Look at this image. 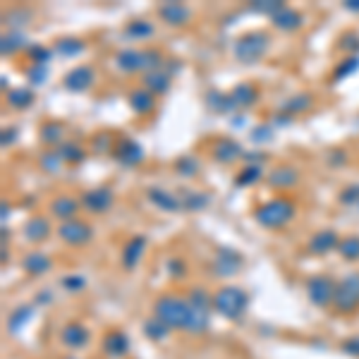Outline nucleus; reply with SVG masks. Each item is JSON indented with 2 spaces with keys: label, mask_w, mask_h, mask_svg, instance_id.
I'll return each mask as SVG.
<instances>
[{
  "label": "nucleus",
  "mask_w": 359,
  "mask_h": 359,
  "mask_svg": "<svg viewBox=\"0 0 359 359\" xmlns=\"http://www.w3.org/2000/svg\"><path fill=\"white\" fill-rule=\"evenodd\" d=\"M295 216H297V204L285 194L273 196L254 209V221L266 230H280L288 223H293Z\"/></svg>",
  "instance_id": "1"
},
{
  "label": "nucleus",
  "mask_w": 359,
  "mask_h": 359,
  "mask_svg": "<svg viewBox=\"0 0 359 359\" xmlns=\"http://www.w3.org/2000/svg\"><path fill=\"white\" fill-rule=\"evenodd\" d=\"M270 50V34L264 29H252L239 34L232 41V58L239 65H257L268 55Z\"/></svg>",
  "instance_id": "2"
},
{
  "label": "nucleus",
  "mask_w": 359,
  "mask_h": 359,
  "mask_svg": "<svg viewBox=\"0 0 359 359\" xmlns=\"http://www.w3.org/2000/svg\"><path fill=\"white\" fill-rule=\"evenodd\" d=\"M154 316L163 321L170 331H187L192 321V304L180 295H160L154 302Z\"/></svg>",
  "instance_id": "3"
},
{
  "label": "nucleus",
  "mask_w": 359,
  "mask_h": 359,
  "mask_svg": "<svg viewBox=\"0 0 359 359\" xmlns=\"http://www.w3.org/2000/svg\"><path fill=\"white\" fill-rule=\"evenodd\" d=\"M249 309V295L239 285H223L213 295V311L221 314L228 321H239L244 319Z\"/></svg>",
  "instance_id": "4"
},
{
  "label": "nucleus",
  "mask_w": 359,
  "mask_h": 359,
  "mask_svg": "<svg viewBox=\"0 0 359 359\" xmlns=\"http://www.w3.org/2000/svg\"><path fill=\"white\" fill-rule=\"evenodd\" d=\"M333 309L338 314H352V311L359 309V270H352L345 278L338 280Z\"/></svg>",
  "instance_id": "5"
},
{
  "label": "nucleus",
  "mask_w": 359,
  "mask_h": 359,
  "mask_svg": "<svg viewBox=\"0 0 359 359\" xmlns=\"http://www.w3.org/2000/svg\"><path fill=\"white\" fill-rule=\"evenodd\" d=\"M335 288L338 283L326 273H316L306 280V297L314 306L319 309H326V306H333V297H335Z\"/></svg>",
  "instance_id": "6"
},
{
  "label": "nucleus",
  "mask_w": 359,
  "mask_h": 359,
  "mask_svg": "<svg viewBox=\"0 0 359 359\" xmlns=\"http://www.w3.org/2000/svg\"><path fill=\"white\" fill-rule=\"evenodd\" d=\"M211 268L218 278H232L244 268V257L232 247H218L216 254H213Z\"/></svg>",
  "instance_id": "7"
},
{
  "label": "nucleus",
  "mask_w": 359,
  "mask_h": 359,
  "mask_svg": "<svg viewBox=\"0 0 359 359\" xmlns=\"http://www.w3.org/2000/svg\"><path fill=\"white\" fill-rule=\"evenodd\" d=\"M58 237L60 242H65L67 247H84L93 239V228L91 223L82 221V218H75V221H67L58 225Z\"/></svg>",
  "instance_id": "8"
},
{
  "label": "nucleus",
  "mask_w": 359,
  "mask_h": 359,
  "mask_svg": "<svg viewBox=\"0 0 359 359\" xmlns=\"http://www.w3.org/2000/svg\"><path fill=\"white\" fill-rule=\"evenodd\" d=\"M82 209L86 213H93V216H103L113 209L116 204V192L111 187H91V190L82 192Z\"/></svg>",
  "instance_id": "9"
},
{
  "label": "nucleus",
  "mask_w": 359,
  "mask_h": 359,
  "mask_svg": "<svg viewBox=\"0 0 359 359\" xmlns=\"http://www.w3.org/2000/svg\"><path fill=\"white\" fill-rule=\"evenodd\" d=\"M113 158H116L122 168H137V165H142L144 158H147V151H144V147L137 142V139L125 134V137H118Z\"/></svg>",
  "instance_id": "10"
},
{
  "label": "nucleus",
  "mask_w": 359,
  "mask_h": 359,
  "mask_svg": "<svg viewBox=\"0 0 359 359\" xmlns=\"http://www.w3.org/2000/svg\"><path fill=\"white\" fill-rule=\"evenodd\" d=\"M96 84V70L91 65H77L65 72L62 77V89L70 93H84Z\"/></svg>",
  "instance_id": "11"
},
{
  "label": "nucleus",
  "mask_w": 359,
  "mask_h": 359,
  "mask_svg": "<svg viewBox=\"0 0 359 359\" xmlns=\"http://www.w3.org/2000/svg\"><path fill=\"white\" fill-rule=\"evenodd\" d=\"M211 158L221 165H232L244 158V147L232 137H218L211 144Z\"/></svg>",
  "instance_id": "12"
},
{
  "label": "nucleus",
  "mask_w": 359,
  "mask_h": 359,
  "mask_svg": "<svg viewBox=\"0 0 359 359\" xmlns=\"http://www.w3.org/2000/svg\"><path fill=\"white\" fill-rule=\"evenodd\" d=\"M80 211H82V199H77L72 194H55L48 201V216L60 223L75 221Z\"/></svg>",
  "instance_id": "13"
},
{
  "label": "nucleus",
  "mask_w": 359,
  "mask_h": 359,
  "mask_svg": "<svg viewBox=\"0 0 359 359\" xmlns=\"http://www.w3.org/2000/svg\"><path fill=\"white\" fill-rule=\"evenodd\" d=\"M340 232L333 230V228H324V230H316L314 235L306 242V252L314 254V257H326L331 252H338V244H340Z\"/></svg>",
  "instance_id": "14"
},
{
  "label": "nucleus",
  "mask_w": 359,
  "mask_h": 359,
  "mask_svg": "<svg viewBox=\"0 0 359 359\" xmlns=\"http://www.w3.org/2000/svg\"><path fill=\"white\" fill-rule=\"evenodd\" d=\"M266 185L275 192H290L300 185V170L290 163H283L278 168H273L266 175Z\"/></svg>",
  "instance_id": "15"
},
{
  "label": "nucleus",
  "mask_w": 359,
  "mask_h": 359,
  "mask_svg": "<svg viewBox=\"0 0 359 359\" xmlns=\"http://www.w3.org/2000/svg\"><path fill=\"white\" fill-rule=\"evenodd\" d=\"M156 12H158V17L163 19V24H168V27H185L192 19V8L187 3H178V0L160 3Z\"/></svg>",
  "instance_id": "16"
},
{
  "label": "nucleus",
  "mask_w": 359,
  "mask_h": 359,
  "mask_svg": "<svg viewBox=\"0 0 359 359\" xmlns=\"http://www.w3.org/2000/svg\"><path fill=\"white\" fill-rule=\"evenodd\" d=\"M39 142L46 149H60L67 142V125L62 120H44L39 125Z\"/></svg>",
  "instance_id": "17"
},
{
  "label": "nucleus",
  "mask_w": 359,
  "mask_h": 359,
  "mask_svg": "<svg viewBox=\"0 0 359 359\" xmlns=\"http://www.w3.org/2000/svg\"><path fill=\"white\" fill-rule=\"evenodd\" d=\"M22 235L27 242L31 244H41L46 242L50 235H53V225H50V216H41V213H36V216H31L24 221V228H22Z\"/></svg>",
  "instance_id": "18"
},
{
  "label": "nucleus",
  "mask_w": 359,
  "mask_h": 359,
  "mask_svg": "<svg viewBox=\"0 0 359 359\" xmlns=\"http://www.w3.org/2000/svg\"><path fill=\"white\" fill-rule=\"evenodd\" d=\"M147 244H149V239L144 235H132L127 242H125L122 254H120V264H122L125 270H134L139 264H142L144 254H147Z\"/></svg>",
  "instance_id": "19"
},
{
  "label": "nucleus",
  "mask_w": 359,
  "mask_h": 359,
  "mask_svg": "<svg viewBox=\"0 0 359 359\" xmlns=\"http://www.w3.org/2000/svg\"><path fill=\"white\" fill-rule=\"evenodd\" d=\"M156 103H158V96H154V93L144 89V86H134V89L127 91V106L134 116L149 118L151 113L156 111Z\"/></svg>",
  "instance_id": "20"
},
{
  "label": "nucleus",
  "mask_w": 359,
  "mask_h": 359,
  "mask_svg": "<svg viewBox=\"0 0 359 359\" xmlns=\"http://www.w3.org/2000/svg\"><path fill=\"white\" fill-rule=\"evenodd\" d=\"M228 93H230V101L235 111H249V108L257 106L259 96H261V91H259V86L254 82H239Z\"/></svg>",
  "instance_id": "21"
},
{
  "label": "nucleus",
  "mask_w": 359,
  "mask_h": 359,
  "mask_svg": "<svg viewBox=\"0 0 359 359\" xmlns=\"http://www.w3.org/2000/svg\"><path fill=\"white\" fill-rule=\"evenodd\" d=\"M60 342L67 350H84L89 345V329L84 324H80V321H70V324L62 326Z\"/></svg>",
  "instance_id": "22"
},
{
  "label": "nucleus",
  "mask_w": 359,
  "mask_h": 359,
  "mask_svg": "<svg viewBox=\"0 0 359 359\" xmlns=\"http://www.w3.org/2000/svg\"><path fill=\"white\" fill-rule=\"evenodd\" d=\"M147 201L151 206H156L158 211L163 213H178L182 211V201L178 194L163 190V187H149L147 190Z\"/></svg>",
  "instance_id": "23"
},
{
  "label": "nucleus",
  "mask_w": 359,
  "mask_h": 359,
  "mask_svg": "<svg viewBox=\"0 0 359 359\" xmlns=\"http://www.w3.org/2000/svg\"><path fill=\"white\" fill-rule=\"evenodd\" d=\"M101 350L103 355H108L111 359H122L129 352V335L125 331H108L101 340Z\"/></svg>",
  "instance_id": "24"
},
{
  "label": "nucleus",
  "mask_w": 359,
  "mask_h": 359,
  "mask_svg": "<svg viewBox=\"0 0 359 359\" xmlns=\"http://www.w3.org/2000/svg\"><path fill=\"white\" fill-rule=\"evenodd\" d=\"M270 24H273L278 31H285V34H293V31H297L304 27V15L300 12V10L290 8V5H285L283 10H278V12L270 17Z\"/></svg>",
  "instance_id": "25"
},
{
  "label": "nucleus",
  "mask_w": 359,
  "mask_h": 359,
  "mask_svg": "<svg viewBox=\"0 0 359 359\" xmlns=\"http://www.w3.org/2000/svg\"><path fill=\"white\" fill-rule=\"evenodd\" d=\"M116 65L120 72L125 75H137V72H144V55L142 50L137 48H122L116 53Z\"/></svg>",
  "instance_id": "26"
},
{
  "label": "nucleus",
  "mask_w": 359,
  "mask_h": 359,
  "mask_svg": "<svg viewBox=\"0 0 359 359\" xmlns=\"http://www.w3.org/2000/svg\"><path fill=\"white\" fill-rule=\"evenodd\" d=\"M22 270L39 278V275H46L53 270V259H50L46 252H29V254H24V259H22Z\"/></svg>",
  "instance_id": "27"
},
{
  "label": "nucleus",
  "mask_w": 359,
  "mask_h": 359,
  "mask_svg": "<svg viewBox=\"0 0 359 359\" xmlns=\"http://www.w3.org/2000/svg\"><path fill=\"white\" fill-rule=\"evenodd\" d=\"M142 86L149 89L154 96H165V93L170 91V86H173V75L165 70L147 72V75L142 77Z\"/></svg>",
  "instance_id": "28"
},
{
  "label": "nucleus",
  "mask_w": 359,
  "mask_h": 359,
  "mask_svg": "<svg viewBox=\"0 0 359 359\" xmlns=\"http://www.w3.org/2000/svg\"><path fill=\"white\" fill-rule=\"evenodd\" d=\"M86 50V41L80 39V36H60L53 44V53L60 55V58H80Z\"/></svg>",
  "instance_id": "29"
},
{
  "label": "nucleus",
  "mask_w": 359,
  "mask_h": 359,
  "mask_svg": "<svg viewBox=\"0 0 359 359\" xmlns=\"http://www.w3.org/2000/svg\"><path fill=\"white\" fill-rule=\"evenodd\" d=\"M29 41L27 36L22 34V31H5L3 36H0V53H3V58H12V55H19L24 50L27 53L29 48Z\"/></svg>",
  "instance_id": "30"
},
{
  "label": "nucleus",
  "mask_w": 359,
  "mask_h": 359,
  "mask_svg": "<svg viewBox=\"0 0 359 359\" xmlns=\"http://www.w3.org/2000/svg\"><path fill=\"white\" fill-rule=\"evenodd\" d=\"M31 19H34V10L27 8V5H12V8L3 12V22L8 24L10 31H19L22 27H29Z\"/></svg>",
  "instance_id": "31"
},
{
  "label": "nucleus",
  "mask_w": 359,
  "mask_h": 359,
  "mask_svg": "<svg viewBox=\"0 0 359 359\" xmlns=\"http://www.w3.org/2000/svg\"><path fill=\"white\" fill-rule=\"evenodd\" d=\"M311 106H314V96L311 93H295V96L285 98L283 103H280V113H285V116L295 118V116H302V113L311 111Z\"/></svg>",
  "instance_id": "32"
},
{
  "label": "nucleus",
  "mask_w": 359,
  "mask_h": 359,
  "mask_svg": "<svg viewBox=\"0 0 359 359\" xmlns=\"http://www.w3.org/2000/svg\"><path fill=\"white\" fill-rule=\"evenodd\" d=\"M204 106L209 108L211 113H216V116H228V113L235 111V108H232V101H230V93H228V91H218V89L206 91Z\"/></svg>",
  "instance_id": "33"
},
{
  "label": "nucleus",
  "mask_w": 359,
  "mask_h": 359,
  "mask_svg": "<svg viewBox=\"0 0 359 359\" xmlns=\"http://www.w3.org/2000/svg\"><path fill=\"white\" fill-rule=\"evenodd\" d=\"M122 34L127 36L129 41H149L151 36L156 34V27H154V22L151 19H129L127 24H125V29H122Z\"/></svg>",
  "instance_id": "34"
},
{
  "label": "nucleus",
  "mask_w": 359,
  "mask_h": 359,
  "mask_svg": "<svg viewBox=\"0 0 359 359\" xmlns=\"http://www.w3.org/2000/svg\"><path fill=\"white\" fill-rule=\"evenodd\" d=\"M34 89H29V86H15V89L5 91V101L12 111H27L34 106Z\"/></svg>",
  "instance_id": "35"
},
{
  "label": "nucleus",
  "mask_w": 359,
  "mask_h": 359,
  "mask_svg": "<svg viewBox=\"0 0 359 359\" xmlns=\"http://www.w3.org/2000/svg\"><path fill=\"white\" fill-rule=\"evenodd\" d=\"M180 201H182V211H187V213H199V211H204L206 206L211 204V196H209V192L185 190V192L180 194Z\"/></svg>",
  "instance_id": "36"
},
{
  "label": "nucleus",
  "mask_w": 359,
  "mask_h": 359,
  "mask_svg": "<svg viewBox=\"0 0 359 359\" xmlns=\"http://www.w3.org/2000/svg\"><path fill=\"white\" fill-rule=\"evenodd\" d=\"M58 154H60V158L65 160L67 165H80V163H84V160H86L89 151H86L84 144L75 142V139H67V142L58 149Z\"/></svg>",
  "instance_id": "37"
},
{
  "label": "nucleus",
  "mask_w": 359,
  "mask_h": 359,
  "mask_svg": "<svg viewBox=\"0 0 359 359\" xmlns=\"http://www.w3.org/2000/svg\"><path fill=\"white\" fill-rule=\"evenodd\" d=\"M31 319H34V304L15 306V309L10 311V316H8V331L10 333H19Z\"/></svg>",
  "instance_id": "38"
},
{
  "label": "nucleus",
  "mask_w": 359,
  "mask_h": 359,
  "mask_svg": "<svg viewBox=\"0 0 359 359\" xmlns=\"http://www.w3.org/2000/svg\"><path fill=\"white\" fill-rule=\"evenodd\" d=\"M173 170L180 175V178L192 180V178H196V175H199L201 163H199V158H196L194 154H182V156H178V158H175Z\"/></svg>",
  "instance_id": "39"
},
{
  "label": "nucleus",
  "mask_w": 359,
  "mask_h": 359,
  "mask_svg": "<svg viewBox=\"0 0 359 359\" xmlns=\"http://www.w3.org/2000/svg\"><path fill=\"white\" fill-rule=\"evenodd\" d=\"M357 70H359V55H347V58L338 60L331 72V84H338V82L347 80V77H352Z\"/></svg>",
  "instance_id": "40"
},
{
  "label": "nucleus",
  "mask_w": 359,
  "mask_h": 359,
  "mask_svg": "<svg viewBox=\"0 0 359 359\" xmlns=\"http://www.w3.org/2000/svg\"><path fill=\"white\" fill-rule=\"evenodd\" d=\"M62 165H65V160L60 158L58 149H46L44 154L39 156V168H41V173H46V175H58L62 170Z\"/></svg>",
  "instance_id": "41"
},
{
  "label": "nucleus",
  "mask_w": 359,
  "mask_h": 359,
  "mask_svg": "<svg viewBox=\"0 0 359 359\" xmlns=\"http://www.w3.org/2000/svg\"><path fill=\"white\" fill-rule=\"evenodd\" d=\"M91 151L98 156H113L118 144V137H113V132H96L91 137Z\"/></svg>",
  "instance_id": "42"
},
{
  "label": "nucleus",
  "mask_w": 359,
  "mask_h": 359,
  "mask_svg": "<svg viewBox=\"0 0 359 359\" xmlns=\"http://www.w3.org/2000/svg\"><path fill=\"white\" fill-rule=\"evenodd\" d=\"M142 329H144V335H147L151 342H163L165 338L170 335V329L160 319H156V316H151V319L144 321Z\"/></svg>",
  "instance_id": "43"
},
{
  "label": "nucleus",
  "mask_w": 359,
  "mask_h": 359,
  "mask_svg": "<svg viewBox=\"0 0 359 359\" xmlns=\"http://www.w3.org/2000/svg\"><path fill=\"white\" fill-rule=\"evenodd\" d=\"M264 178H266V175H264L261 165H244L232 182H235V187H252L257 185V182H261Z\"/></svg>",
  "instance_id": "44"
},
{
  "label": "nucleus",
  "mask_w": 359,
  "mask_h": 359,
  "mask_svg": "<svg viewBox=\"0 0 359 359\" xmlns=\"http://www.w3.org/2000/svg\"><path fill=\"white\" fill-rule=\"evenodd\" d=\"M338 254L345 261H359V235H345L338 244Z\"/></svg>",
  "instance_id": "45"
},
{
  "label": "nucleus",
  "mask_w": 359,
  "mask_h": 359,
  "mask_svg": "<svg viewBox=\"0 0 359 359\" xmlns=\"http://www.w3.org/2000/svg\"><path fill=\"white\" fill-rule=\"evenodd\" d=\"M335 48L338 53H342L345 58L347 55H359V34L357 31H345V34H340Z\"/></svg>",
  "instance_id": "46"
},
{
  "label": "nucleus",
  "mask_w": 359,
  "mask_h": 359,
  "mask_svg": "<svg viewBox=\"0 0 359 359\" xmlns=\"http://www.w3.org/2000/svg\"><path fill=\"white\" fill-rule=\"evenodd\" d=\"M142 55H144V75H147V72L163 70L165 62H168L163 55V50H158V48H144Z\"/></svg>",
  "instance_id": "47"
},
{
  "label": "nucleus",
  "mask_w": 359,
  "mask_h": 359,
  "mask_svg": "<svg viewBox=\"0 0 359 359\" xmlns=\"http://www.w3.org/2000/svg\"><path fill=\"white\" fill-rule=\"evenodd\" d=\"M27 58L31 60L29 65H48L50 58H53V48L44 44H31L27 48Z\"/></svg>",
  "instance_id": "48"
},
{
  "label": "nucleus",
  "mask_w": 359,
  "mask_h": 359,
  "mask_svg": "<svg viewBox=\"0 0 359 359\" xmlns=\"http://www.w3.org/2000/svg\"><path fill=\"white\" fill-rule=\"evenodd\" d=\"M60 285L67 290V293L77 295V293H84V290H86V285H89V283H86V278H84V275H80V273H67V275H62Z\"/></svg>",
  "instance_id": "49"
},
{
  "label": "nucleus",
  "mask_w": 359,
  "mask_h": 359,
  "mask_svg": "<svg viewBox=\"0 0 359 359\" xmlns=\"http://www.w3.org/2000/svg\"><path fill=\"white\" fill-rule=\"evenodd\" d=\"M50 77V67L48 65H29L27 67V80L31 86H41L46 84V80Z\"/></svg>",
  "instance_id": "50"
},
{
  "label": "nucleus",
  "mask_w": 359,
  "mask_h": 359,
  "mask_svg": "<svg viewBox=\"0 0 359 359\" xmlns=\"http://www.w3.org/2000/svg\"><path fill=\"white\" fill-rule=\"evenodd\" d=\"M249 8H252L254 12H259V15H266V17L270 19L275 12H278V10L285 8V3H280V0H261V3H259L257 0V3H252Z\"/></svg>",
  "instance_id": "51"
},
{
  "label": "nucleus",
  "mask_w": 359,
  "mask_h": 359,
  "mask_svg": "<svg viewBox=\"0 0 359 359\" xmlns=\"http://www.w3.org/2000/svg\"><path fill=\"white\" fill-rule=\"evenodd\" d=\"M165 270H168V275L173 280H182L187 275V261L182 257H170L165 261Z\"/></svg>",
  "instance_id": "52"
},
{
  "label": "nucleus",
  "mask_w": 359,
  "mask_h": 359,
  "mask_svg": "<svg viewBox=\"0 0 359 359\" xmlns=\"http://www.w3.org/2000/svg\"><path fill=\"white\" fill-rule=\"evenodd\" d=\"M338 204L342 206H357L359 209V185H347L338 194Z\"/></svg>",
  "instance_id": "53"
},
{
  "label": "nucleus",
  "mask_w": 359,
  "mask_h": 359,
  "mask_svg": "<svg viewBox=\"0 0 359 359\" xmlns=\"http://www.w3.org/2000/svg\"><path fill=\"white\" fill-rule=\"evenodd\" d=\"M273 139V125H259V127L252 129V142L257 144H264V142H270Z\"/></svg>",
  "instance_id": "54"
},
{
  "label": "nucleus",
  "mask_w": 359,
  "mask_h": 359,
  "mask_svg": "<svg viewBox=\"0 0 359 359\" xmlns=\"http://www.w3.org/2000/svg\"><path fill=\"white\" fill-rule=\"evenodd\" d=\"M342 352L359 359V338H347V340L342 342Z\"/></svg>",
  "instance_id": "55"
},
{
  "label": "nucleus",
  "mask_w": 359,
  "mask_h": 359,
  "mask_svg": "<svg viewBox=\"0 0 359 359\" xmlns=\"http://www.w3.org/2000/svg\"><path fill=\"white\" fill-rule=\"evenodd\" d=\"M15 142H17V127H5V129H3V139H0L3 149L12 147Z\"/></svg>",
  "instance_id": "56"
},
{
  "label": "nucleus",
  "mask_w": 359,
  "mask_h": 359,
  "mask_svg": "<svg viewBox=\"0 0 359 359\" xmlns=\"http://www.w3.org/2000/svg\"><path fill=\"white\" fill-rule=\"evenodd\" d=\"M329 163H331V165H335V168H340V165H345V163H347L345 151H342V149L331 151V154H329Z\"/></svg>",
  "instance_id": "57"
},
{
  "label": "nucleus",
  "mask_w": 359,
  "mask_h": 359,
  "mask_svg": "<svg viewBox=\"0 0 359 359\" xmlns=\"http://www.w3.org/2000/svg\"><path fill=\"white\" fill-rule=\"evenodd\" d=\"M10 213H12V206H10L8 201H3V213H0V218H3V225H8Z\"/></svg>",
  "instance_id": "58"
},
{
  "label": "nucleus",
  "mask_w": 359,
  "mask_h": 359,
  "mask_svg": "<svg viewBox=\"0 0 359 359\" xmlns=\"http://www.w3.org/2000/svg\"><path fill=\"white\" fill-rule=\"evenodd\" d=\"M342 8H345L347 10V12H359V0H347V3L345 5H342Z\"/></svg>",
  "instance_id": "59"
},
{
  "label": "nucleus",
  "mask_w": 359,
  "mask_h": 359,
  "mask_svg": "<svg viewBox=\"0 0 359 359\" xmlns=\"http://www.w3.org/2000/svg\"><path fill=\"white\" fill-rule=\"evenodd\" d=\"M39 302H50V295H46V293L39 295Z\"/></svg>",
  "instance_id": "60"
},
{
  "label": "nucleus",
  "mask_w": 359,
  "mask_h": 359,
  "mask_svg": "<svg viewBox=\"0 0 359 359\" xmlns=\"http://www.w3.org/2000/svg\"><path fill=\"white\" fill-rule=\"evenodd\" d=\"M67 359H77V357H67Z\"/></svg>",
  "instance_id": "61"
}]
</instances>
